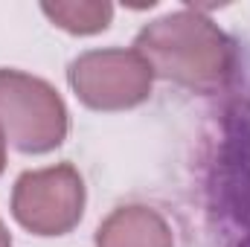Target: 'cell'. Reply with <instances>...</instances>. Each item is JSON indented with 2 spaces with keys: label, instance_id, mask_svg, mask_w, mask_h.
<instances>
[{
  "label": "cell",
  "instance_id": "cell-1",
  "mask_svg": "<svg viewBox=\"0 0 250 247\" xmlns=\"http://www.w3.org/2000/svg\"><path fill=\"white\" fill-rule=\"evenodd\" d=\"M151 64L189 87H212L230 73V41L204 18L178 12L140 35Z\"/></svg>",
  "mask_w": 250,
  "mask_h": 247
},
{
  "label": "cell",
  "instance_id": "cell-2",
  "mask_svg": "<svg viewBox=\"0 0 250 247\" xmlns=\"http://www.w3.org/2000/svg\"><path fill=\"white\" fill-rule=\"evenodd\" d=\"M0 125L23 151H50L67 131V114L56 90L15 70H0Z\"/></svg>",
  "mask_w": 250,
  "mask_h": 247
},
{
  "label": "cell",
  "instance_id": "cell-3",
  "mask_svg": "<svg viewBox=\"0 0 250 247\" xmlns=\"http://www.w3.org/2000/svg\"><path fill=\"white\" fill-rule=\"evenodd\" d=\"M82 204H84L82 178L70 166L29 172L18 181L15 189L18 221L41 236L67 233L82 218Z\"/></svg>",
  "mask_w": 250,
  "mask_h": 247
},
{
  "label": "cell",
  "instance_id": "cell-4",
  "mask_svg": "<svg viewBox=\"0 0 250 247\" xmlns=\"http://www.w3.org/2000/svg\"><path fill=\"white\" fill-rule=\"evenodd\" d=\"M151 67L134 53L108 50L87 53L70 70L79 96L93 108H128L146 99L151 87Z\"/></svg>",
  "mask_w": 250,
  "mask_h": 247
},
{
  "label": "cell",
  "instance_id": "cell-5",
  "mask_svg": "<svg viewBox=\"0 0 250 247\" xmlns=\"http://www.w3.org/2000/svg\"><path fill=\"white\" fill-rule=\"evenodd\" d=\"M99 247H172V233L151 209L128 206L99 227Z\"/></svg>",
  "mask_w": 250,
  "mask_h": 247
},
{
  "label": "cell",
  "instance_id": "cell-6",
  "mask_svg": "<svg viewBox=\"0 0 250 247\" xmlns=\"http://www.w3.org/2000/svg\"><path fill=\"white\" fill-rule=\"evenodd\" d=\"M44 12L59 21V26L70 32H96L105 29L111 21V6H93V3H82V6H44Z\"/></svg>",
  "mask_w": 250,
  "mask_h": 247
},
{
  "label": "cell",
  "instance_id": "cell-7",
  "mask_svg": "<svg viewBox=\"0 0 250 247\" xmlns=\"http://www.w3.org/2000/svg\"><path fill=\"white\" fill-rule=\"evenodd\" d=\"M0 247H9V236H6V230H3V224H0Z\"/></svg>",
  "mask_w": 250,
  "mask_h": 247
},
{
  "label": "cell",
  "instance_id": "cell-8",
  "mask_svg": "<svg viewBox=\"0 0 250 247\" xmlns=\"http://www.w3.org/2000/svg\"><path fill=\"white\" fill-rule=\"evenodd\" d=\"M0 172H3V140H0Z\"/></svg>",
  "mask_w": 250,
  "mask_h": 247
}]
</instances>
